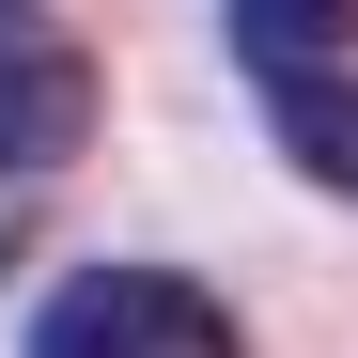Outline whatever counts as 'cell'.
Here are the masks:
<instances>
[{
    "label": "cell",
    "mask_w": 358,
    "mask_h": 358,
    "mask_svg": "<svg viewBox=\"0 0 358 358\" xmlns=\"http://www.w3.org/2000/svg\"><path fill=\"white\" fill-rule=\"evenodd\" d=\"M31 358H250V343L187 265H78L31 312Z\"/></svg>",
    "instance_id": "obj_1"
},
{
    "label": "cell",
    "mask_w": 358,
    "mask_h": 358,
    "mask_svg": "<svg viewBox=\"0 0 358 358\" xmlns=\"http://www.w3.org/2000/svg\"><path fill=\"white\" fill-rule=\"evenodd\" d=\"M94 109H109L94 47H63V31H0V187H16V171H63V156L94 141Z\"/></svg>",
    "instance_id": "obj_2"
},
{
    "label": "cell",
    "mask_w": 358,
    "mask_h": 358,
    "mask_svg": "<svg viewBox=\"0 0 358 358\" xmlns=\"http://www.w3.org/2000/svg\"><path fill=\"white\" fill-rule=\"evenodd\" d=\"M265 125H280V156L312 171L327 203H358V78H343V63H312V78H265Z\"/></svg>",
    "instance_id": "obj_3"
},
{
    "label": "cell",
    "mask_w": 358,
    "mask_h": 358,
    "mask_svg": "<svg viewBox=\"0 0 358 358\" xmlns=\"http://www.w3.org/2000/svg\"><path fill=\"white\" fill-rule=\"evenodd\" d=\"M218 31H234V63H250V78H312V63H343L358 0H218Z\"/></svg>",
    "instance_id": "obj_4"
},
{
    "label": "cell",
    "mask_w": 358,
    "mask_h": 358,
    "mask_svg": "<svg viewBox=\"0 0 358 358\" xmlns=\"http://www.w3.org/2000/svg\"><path fill=\"white\" fill-rule=\"evenodd\" d=\"M0 16H16V0H0Z\"/></svg>",
    "instance_id": "obj_5"
}]
</instances>
